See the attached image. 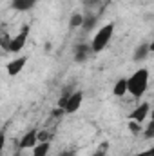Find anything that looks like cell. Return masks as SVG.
Wrapping results in <instances>:
<instances>
[{
	"instance_id": "22",
	"label": "cell",
	"mask_w": 154,
	"mask_h": 156,
	"mask_svg": "<svg viewBox=\"0 0 154 156\" xmlns=\"http://www.w3.org/2000/svg\"><path fill=\"white\" fill-rule=\"evenodd\" d=\"M151 120H154V109L151 111Z\"/></svg>"
},
{
	"instance_id": "2",
	"label": "cell",
	"mask_w": 154,
	"mask_h": 156,
	"mask_svg": "<svg viewBox=\"0 0 154 156\" xmlns=\"http://www.w3.org/2000/svg\"><path fill=\"white\" fill-rule=\"evenodd\" d=\"M113 35H114V24H113V22L102 26V29H98V33H96L94 38H93V44H91V45H93V51H94V53L103 51V49L109 45Z\"/></svg>"
},
{
	"instance_id": "14",
	"label": "cell",
	"mask_w": 154,
	"mask_h": 156,
	"mask_svg": "<svg viewBox=\"0 0 154 156\" xmlns=\"http://www.w3.org/2000/svg\"><path fill=\"white\" fill-rule=\"evenodd\" d=\"M94 24H96V16H94V15H87L82 27H83V31H91V29L94 27Z\"/></svg>"
},
{
	"instance_id": "17",
	"label": "cell",
	"mask_w": 154,
	"mask_h": 156,
	"mask_svg": "<svg viewBox=\"0 0 154 156\" xmlns=\"http://www.w3.org/2000/svg\"><path fill=\"white\" fill-rule=\"evenodd\" d=\"M129 131L136 134V133L140 131V123H138V122H134V120H131V122H129Z\"/></svg>"
},
{
	"instance_id": "1",
	"label": "cell",
	"mask_w": 154,
	"mask_h": 156,
	"mask_svg": "<svg viewBox=\"0 0 154 156\" xmlns=\"http://www.w3.org/2000/svg\"><path fill=\"white\" fill-rule=\"evenodd\" d=\"M147 87H149V71L145 67L134 71L131 76L127 78V89H129V93L134 98H142L145 94Z\"/></svg>"
},
{
	"instance_id": "11",
	"label": "cell",
	"mask_w": 154,
	"mask_h": 156,
	"mask_svg": "<svg viewBox=\"0 0 154 156\" xmlns=\"http://www.w3.org/2000/svg\"><path fill=\"white\" fill-rule=\"evenodd\" d=\"M113 93H114V96H123L125 93H129V89H127V78H120L116 82Z\"/></svg>"
},
{
	"instance_id": "4",
	"label": "cell",
	"mask_w": 154,
	"mask_h": 156,
	"mask_svg": "<svg viewBox=\"0 0 154 156\" xmlns=\"http://www.w3.org/2000/svg\"><path fill=\"white\" fill-rule=\"evenodd\" d=\"M38 144H40L38 142V131H37V129H31V131H27V133L22 136L18 147L26 151V149H35Z\"/></svg>"
},
{
	"instance_id": "9",
	"label": "cell",
	"mask_w": 154,
	"mask_h": 156,
	"mask_svg": "<svg viewBox=\"0 0 154 156\" xmlns=\"http://www.w3.org/2000/svg\"><path fill=\"white\" fill-rule=\"evenodd\" d=\"M151 53H152V51H151V44L143 42V44H140V45L134 49V60H136V62H145Z\"/></svg>"
},
{
	"instance_id": "20",
	"label": "cell",
	"mask_w": 154,
	"mask_h": 156,
	"mask_svg": "<svg viewBox=\"0 0 154 156\" xmlns=\"http://www.w3.org/2000/svg\"><path fill=\"white\" fill-rule=\"evenodd\" d=\"M60 156H76L75 154V151H71V149H67V151H62Z\"/></svg>"
},
{
	"instance_id": "8",
	"label": "cell",
	"mask_w": 154,
	"mask_h": 156,
	"mask_svg": "<svg viewBox=\"0 0 154 156\" xmlns=\"http://www.w3.org/2000/svg\"><path fill=\"white\" fill-rule=\"evenodd\" d=\"M26 62H27L26 56H20V58L11 60V62L7 64V75H9V76H16V75L26 67Z\"/></svg>"
},
{
	"instance_id": "21",
	"label": "cell",
	"mask_w": 154,
	"mask_h": 156,
	"mask_svg": "<svg viewBox=\"0 0 154 156\" xmlns=\"http://www.w3.org/2000/svg\"><path fill=\"white\" fill-rule=\"evenodd\" d=\"M151 51H152V53H154V40H152V42H151Z\"/></svg>"
},
{
	"instance_id": "16",
	"label": "cell",
	"mask_w": 154,
	"mask_h": 156,
	"mask_svg": "<svg viewBox=\"0 0 154 156\" xmlns=\"http://www.w3.org/2000/svg\"><path fill=\"white\" fill-rule=\"evenodd\" d=\"M93 156H107V144H103V145H100L94 153H93Z\"/></svg>"
},
{
	"instance_id": "12",
	"label": "cell",
	"mask_w": 154,
	"mask_h": 156,
	"mask_svg": "<svg viewBox=\"0 0 154 156\" xmlns=\"http://www.w3.org/2000/svg\"><path fill=\"white\" fill-rule=\"evenodd\" d=\"M49 147H51V144H49V142H40L38 145L33 149V156H47Z\"/></svg>"
},
{
	"instance_id": "3",
	"label": "cell",
	"mask_w": 154,
	"mask_h": 156,
	"mask_svg": "<svg viewBox=\"0 0 154 156\" xmlns=\"http://www.w3.org/2000/svg\"><path fill=\"white\" fill-rule=\"evenodd\" d=\"M27 35H29V26H24L22 31L18 35H15V38H11L7 42V51H11V53L22 51L24 45H26V42H27Z\"/></svg>"
},
{
	"instance_id": "19",
	"label": "cell",
	"mask_w": 154,
	"mask_h": 156,
	"mask_svg": "<svg viewBox=\"0 0 154 156\" xmlns=\"http://www.w3.org/2000/svg\"><path fill=\"white\" fill-rule=\"evenodd\" d=\"M134 156H154V147L147 149V151H143V153H138V154H134Z\"/></svg>"
},
{
	"instance_id": "6",
	"label": "cell",
	"mask_w": 154,
	"mask_h": 156,
	"mask_svg": "<svg viewBox=\"0 0 154 156\" xmlns=\"http://www.w3.org/2000/svg\"><path fill=\"white\" fill-rule=\"evenodd\" d=\"M82 102H83V94L76 91V93H73L69 98H67V104H65V113H69V115H73V113H76L78 109L82 107Z\"/></svg>"
},
{
	"instance_id": "15",
	"label": "cell",
	"mask_w": 154,
	"mask_h": 156,
	"mask_svg": "<svg viewBox=\"0 0 154 156\" xmlns=\"http://www.w3.org/2000/svg\"><path fill=\"white\" fill-rule=\"evenodd\" d=\"M145 138H154V120H151L145 127Z\"/></svg>"
},
{
	"instance_id": "18",
	"label": "cell",
	"mask_w": 154,
	"mask_h": 156,
	"mask_svg": "<svg viewBox=\"0 0 154 156\" xmlns=\"http://www.w3.org/2000/svg\"><path fill=\"white\" fill-rule=\"evenodd\" d=\"M38 142H49V133L47 131H38Z\"/></svg>"
},
{
	"instance_id": "7",
	"label": "cell",
	"mask_w": 154,
	"mask_h": 156,
	"mask_svg": "<svg viewBox=\"0 0 154 156\" xmlns=\"http://www.w3.org/2000/svg\"><path fill=\"white\" fill-rule=\"evenodd\" d=\"M151 115V105L149 104H140L132 113H131V116L129 120H134V122H138V123H143L145 122V118Z\"/></svg>"
},
{
	"instance_id": "5",
	"label": "cell",
	"mask_w": 154,
	"mask_h": 156,
	"mask_svg": "<svg viewBox=\"0 0 154 156\" xmlns=\"http://www.w3.org/2000/svg\"><path fill=\"white\" fill-rule=\"evenodd\" d=\"M93 53H94V51H93V45H87V44H78L76 47H75L73 60H75L76 64H83V62H87V60H89V56H91Z\"/></svg>"
},
{
	"instance_id": "13",
	"label": "cell",
	"mask_w": 154,
	"mask_h": 156,
	"mask_svg": "<svg viewBox=\"0 0 154 156\" xmlns=\"http://www.w3.org/2000/svg\"><path fill=\"white\" fill-rule=\"evenodd\" d=\"M83 20H85V16H83L82 13H75V15H71V18H69V26H71L73 29L82 27V26H83Z\"/></svg>"
},
{
	"instance_id": "10",
	"label": "cell",
	"mask_w": 154,
	"mask_h": 156,
	"mask_svg": "<svg viewBox=\"0 0 154 156\" xmlns=\"http://www.w3.org/2000/svg\"><path fill=\"white\" fill-rule=\"evenodd\" d=\"M37 2L38 0H11V5L15 11H29L35 7Z\"/></svg>"
}]
</instances>
